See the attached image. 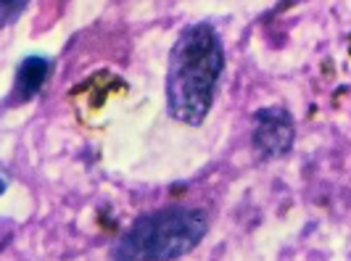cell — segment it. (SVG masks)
I'll return each mask as SVG.
<instances>
[{
	"mask_svg": "<svg viewBox=\"0 0 351 261\" xmlns=\"http://www.w3.org/2000/svg\"><path fill=\"white\" fill-rule=\"evenodd\" d=\"M209 232V214L191 206H167L135 219L114 243L111 256L122 261H167L191 253Z\"/></svg>",
	"mask_w": 351,
	"mask_h": 261,
	"instance_id": "cell-2",
	"label": "cell"
},
{
	"mask_svg": "<svg viewBox=\"0 0 351 261\" xmlns=\"http://www.w3.org/2000/svg\"><path fill=\"white\" fill-rule=\"evenodd\" d=\"M29 5V0H0V16H3V24L8 27V24H14L19 16H21V11Z\"/></svg>",
	"mask_w": 351,
	"mask_h": 261,
	"instance_id": "cell-5",
	"label": "cell"
},
{
	"mask_svg": "<svg viewBox=\"0 0 351 261\" xmlns=\"http://www.w3.org/2000/svg\"><path fill=\"white\" fill-rule=\"evenodd\" d=\"M51 74V58L48 55H24L16 66V79L11 90V103H27L37 98L45 79Z\"/></svg>",
	"mask_w": 351,
	"mask_h": 261,
	"instance_id": "cell-4",
	"label": "cell"
},
{
	"mask_svg": "<svg viewBox=\"0 0 351 261\" xmlns=\"http://www.w3.org/2000/svg\"><path fill=\"white\" fill-rule=\"evenodd\" d=\"M296 124L280 105H267L254 114V148L262 158H280L293 148Z\"/></svg>",
	"mask_w": 351,
	"mask_h": 261,
	"instance_id": "cell-3",
	"label": "cell"
},
{
	"mask_svg": "<svg viewBox=\"0 0 351 261\" xmlns=\"http://www.w3.org/2000/svg\"><path fill=\"white\" fill-rule=\"evenodd\" d=\"M225 71V48L217 27L195 21L185 27L169 53L167 108L180 124L198 127L209 116L219 77Z\"/></svg>",
	"mask_w": 351,
	"mask_h": 261,
	"instance_id": "cell-1",
	"label": "cell"
}]
</instances>
